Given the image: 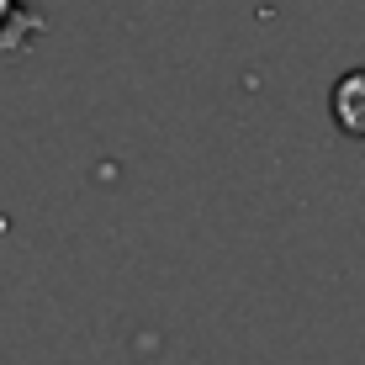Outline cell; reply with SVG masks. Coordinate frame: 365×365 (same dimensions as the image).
Masks as SVG:
<instances>
[{"label":"cell","instance_id":"1","mask_svg":"<svg viewBox=\"0 0 365 365\" xmlns=\"http://www.w3.org/2000/svg\"><path fill=\"white\" fill-rule=\"evenodd\" d=\"M329 117L344 138L365 143V69H344L329 91Z\"/></svg>","mask_w":365,"mask_h":365},{"label":"cell","instance_id":"2","mask_svg":"<svg viewBox=\"0 0 365 365\" xmlns=\"http://www.w3.org/2000/svg\"><path fill=\"white\" fill-rule=\"evenodd\" d=\"M48 21L32 11V0H0V53H21L32 37H43Z\"/></svg>","mask_w":365,"mask_h":365}]
</instances>
